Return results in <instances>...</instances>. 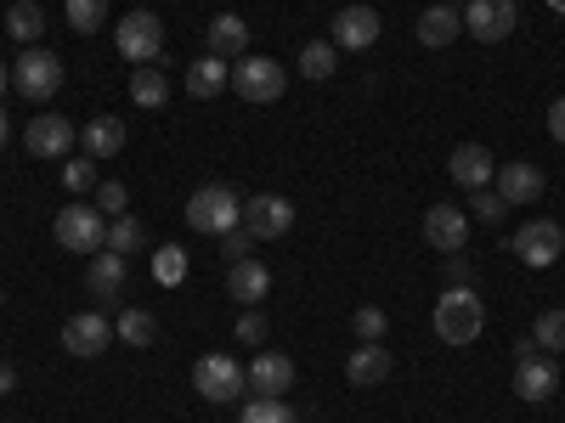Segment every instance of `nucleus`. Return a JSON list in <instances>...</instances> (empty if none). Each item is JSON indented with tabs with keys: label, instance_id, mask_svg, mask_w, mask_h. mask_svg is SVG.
Returning <instances> with one entry per match:
<instances>
[{
	"label": "nucleus",
	"instance_id": "obj_1",
	"mask_svg": "<svg viewBox=\"0 0 565 423\" xmlns=\"http://www.w3.org/2000/svg\"><path fill=\"white\" fill-rule=\"evenodd\" d=\"M186 226L204 231V238H226V231H238V226H244L238 193H232V186H221V181L199 186V193L186 198Z\"/></svg>",
	"mask_w": 565,
	"mask_h": 423
},
{
	"label": "nucleus",
	"instance_id": "obj_2",
	"mask_svg": "<svg viewBox=\"0 0 565 423\" xmlns=\"http://www.w3.org/2000/svg\"><path fill=\"white\" fill-rule=\"evenodd\" d=\"M481 327H487V311H481V300H476V289H447L441 300H436V339L441 345H476L481 339Z\"/></svg>",
	"mask_w": 565,
	"mask_h": 423
},
{
	"label": "nucleus",
	"instance_id": "obj_3",
	"mask_svg": "<svg viewBox=\"0 0 565 423\" xmlns=\"http://www.w3.org/2000/svg\"><path fill=\"white\" fill-rule=\"evenodd\" d=\"M52 231H57V243L68 254H103V243H108L103 209H90V204H63L57 220H52Z\"/></svg>",
	"mask_w": 565,
	"mask_h": 423
},
{
	"label": "nucleus",
	"instance_id": "obj_4",
	"mask_svg": "<svg viewBox=\"0 0 565 423\" xmlns=\"http://www.w3.org/2000/svg\"><path fill=\"white\" fill-rule=\"evenodd\" d=\"M57 85H63V57L57 52H40V45H29L23 63L12 68V90L29 102H52L57 97Z\"/></svg>",
	"mask_w": 565,
	"mask_h": 423
},
{
	"label": "nucleus",
	"instance_id": "obj_5",
	"mask_svg": "<svg viewBox=\"0 0 565 423\" xmlns=\"http://www.w3.org/2000/svg\"><path fill=\"white\" fill-rule=\"evenodd\" d=\"M114 45H119L136 68H153V63L164 57V23H159L153 12H130V18L119 23Z\"/></svg>",
	"mask_w": 565,
	"mask_h": 423
},
{
	"label": "nucleus",
	"instance_id": "obj_6",
	"mask_svg": "<svg viewBox=\"0 0 565 423\" xmlns=\"http://www.w3.org/2000/svg\"><path fill=\"white\" fill-rule=\"evenodd\" d=\"M509 249H514V260H521V265L548 271V265L565 254V231H559L554 220H526V226L509 238Z\"/></svg>",
	"mask_w": 565,
	"mask_h": 423
},
{
	"label": "nucleus",
	"instance_id": "obj_7",
	"mask_svg": "<svg viewBox=\"0 0 565 423\" xmlns=\"http://www.w3.org/2000/svg\"><path fill=\"white\" fill-rule=\"evenodd\" d=\"M244 384H249V372L232 361V356H199V367H193V390H199L204 401H215V406L238 401Z\"/></svg>",
	"mask_w": 565,
	"mask_h": 423
},
{
	"label": "nucleus",
	"instance_id": "obj_8",
	"mask_svg": "<svg viewBox=\"0 0 565 423\" xmlns=\"http://www.w3.org/2000/svg\"><path fill=\"white\" fill-rule=\"evenodd\" d=\"M554 390H559V367H554L532 339H526V345H521V356H514V395L537 406V401H548Z\"/></svg>",
	"mask_w": 565,
	"mask_h": 423
},
{
	"label": "nucleus",
	"instance_id": "obj_9",
	"mask_svg": "<svg viewBox=\"0 0 565 423\" xmlns=\"http://www.w3.org/2000/svg\"><path fill=\"white\" fill-rule=\"evenodd\" d=\"M514 23H521V0H469V7H463V29L476 34L481 45L509 40Z\"/></svg>",
	"mask_w": 565,
	"mask_h": 423
},
{
	"label": "nucleus",
	"instance_id": "obj_10",
	"mask_svg": "<svg viewBox=\"0 0 565 423\" xmlns=\"http://www.w3.org/2000/svg\"><path fill=\"white\" fill-rule=\"evenodd\" d=\"M469 226H476V220H469L463 204H430V209H424V243L441 249V254H463Z\"/></svg>",
	"mask_w": 565,
	"mask_h": 423
},
{
	"label": "nucleus",
	"instance_id": "obj_11",
	"mask_svg": "<svg viewBox=\"0 0 565 423\" xmlns=\"http://www.w3.org/2000/svg\"><path fill=\"white\" fill-rule=\"evenodd\" d=\"M108 345H114V322H108L103 311H79V316L63 322V350H68V356L90 361V356H103Z\"/></svg>",
	"mask_w": 565,
	"mask_h": 423
},
{
	"label": "nucleus",
	"instance_id": "obj_12",
	"mask_svg": "<svg viewBox=\"0 0 565 423\" xmlns=\"http://www.w3.org/2000/svg\"><path fill=\"white\" fill-rule=\"evenodd\" d=\"M232 90H238L244 102L266 108V102L282 97V68H277L271 57H244L238 68H232Z\"/></svg>",
	"mask_w": 565,
	"mask_h": 423
},
{
	"label": "nucleus",
	"instance_id": "obj_13",
	"mask_svg": "<svg viewBox=\"0 0 565 423\" xmlns=\"http://www.w3.org/2000/svg\"><path fill=\"white\" fill-rule=\"evenodd\" d=\"M289 226H295V204H289V198L260 193V198H249V204H244V231H249L255 243H266V238H282Z\"/></svg>",
	"mask_w": 565,
	"mask_h": 423
},
{
	"label": "nucleus",
	"instance_id": "obj_14",
	"mask_svg": "<svg viewBox=\"0 0 565 423\" xmlns=\"http://www.w3.org/2000/svg\"><path fill=\"white\" fill-rule=\"evenodd\" d=\"M447 175L463 186V193H487L498 164H492V153L481 148V141H463V148H452V159H447Z\"/></svg>",
	"mask_w": 565,
	"mask_h": 423
},
{
	"label": "nucleus",
	"instance_id": "obj_15",
	"mask_svg": "<svg viewBox=\"0 0 565 423\" xmlns=\"http://www.w3.org/2000/svg\"><path fill=\"white\" fill-rule=\"evenodd\" d=\"M23 148H29L34 159H63V153L74 148V124H68L63 113H40V119H29V130H23Z\"/></svg>",
	"mask_w": 565,
	"mask_h": 423
},
{
	"label": "nucleus",
	"instance_id": "obj_16",
	"mask_svg": "<svg viewBox=\"0 0 565 423\" xmlns=\"http://www.w3.org/2000/svg\"><path fill=\"white\" fill-rule=\"evenodd\" d=\"M226 294L238 300V305H260L266 294H271V265L266 260H232L226 265Z\"/></svg>",
	"mask_w": 565,
	"mask_h": 423
},
{
	"label": "nucleus",
	"instance_id": "obj_17",
	"mask_svg": "<svg viewBox=\"0 0 565 423\" xmlns=\"http://www.w3.org/2000/svg\"><path fill=\"white\" fill-rule=\"evenodd\" d=\"M249 390L255 395H289L295 390V361L282 356V350H260L249 361Z\"/></svg>",
	"mask_w": 565,
	"mask_h": 423
},
{
	"label": "nucleus",
	"instance_id": "obj_18",
	"mask_svg": "<svg viewBox=\"0 0 565 423\" xmlns=\"http://www.w3.org/2000/svg\"><path fill=\"white\" fill-rule=\"evenodd\" d=\"M373 40H380V12L373 7H345L334 18V45L340 52H367Z\"/></svg>",
	"mask_w": 565,
	"mask_h": 423
},
{
	"label": "nucleus",
	"instance_id": "obj_19",
	"mask_svg": "<svg viewBox=\"0 0 565 423\" xmlns=\"http://www.w3.org/2000/svg\"><path fill=\"white\" fill-rule=\"evenodd\" d=\"M492 181H498L492 193H498L503 204H537V198H543V170H537V164H503Z\"/></svg>",
	"mask_w": 565,
	"mask_h": 423
},
{
	"label": "nucleus",
	"instance_id": "obj_20",
	"mask_svg": "<svg viewBox=\"0 0 565 423\" xmlns=\"http://www.w3.org/2000/svg\"><path fill=\"white\" fill-rule=\"evenodd\" d=\"M244 52H249V23H244L238 12H221V18L210 23V57H221V63L238 57V63H244Z\"/></svg>",
	"mask_w": 565,
	"mask_h": 423
},
{
	"label": "nucleus",
	"instance_id": "obj_21",
	"mask_svg": "<svg viewBox=\"0 0 565 423\" xmlns=\"http://www.w3.org/2000/svg\"><path fill=\"white\" fill-rule=\"evenodd\" d=\"M458 34H463V12L458 7H424L418 12V45L441 52V45H452Z\"/></svg>",
	"mask_w": 565,
	"mask_h": 423
},
{
	"label": "nucleus",
	"instance_id": "obj_22",
	"mask_svg": "<svg viewBox=\"0 0 565 423\" xmlns=\"http://www.w3.org/2000/svg\"><path fill=\"white\" fill-rule=\"evenodd\" d=\"M345 379H351L356 390L385 384V379H391V350H385V345H362V350H351V361H345Z\"/></svg>",
	"mask_w": 565,
	"mask_h": 423
},
{
	"label": "nucleus",
	"instance_id": "obj_23",
	"mask_svg": "<svg viewBox=\"0 0 565 423\" xmlns=\"http://www.w3.org/2000/svg\"><path fill=\"white\" fill-rule=\"evenodd\" d=\"M85 289L97 294V300H119L125 294V254L103 249L97 260H90V271H85Z\"/></svg>",
	"mask_w": 565,
	"mask_h": 423
},
{
	"label": "nucleus",
	"instance_id": "obj_24",
	"mask_svg": "<svg viewBox=\"0 0 565 423\" xmlns=\"http://www.w3.org/2000/svg\"><path fill=\"white\" fill-rule=\"evenodd\" d=\"M79 141H85V153L90 159H114L119 148H125V119H114V113H97L85 130H79Z\"/></svg>",
	"mask_w": 565,
	"mask_h": 423
},
{
	"label": "nucleus",
	"instance_id": "obj_25",
	"mask_svg": "<svg viewBox=\"0 0 565 423\" xmlns=\"http://www.w3.org/2000/svg\"><path fill=\"white\" fill-rule=\"evenodd\" d=\"M232 85V68L221 63V57H199L193 68H186V90H193L199 102H210V97H221V90Z\"/></svg>",
	"mask_w": 565,
	"mask_h": 423
},
{
	"label": "nucleus",
	"instance_id": "obj_26",
	"mask_svg": "<svg viewBox=\"0 0 565 423\" xmlns=\"http://www.w3.org/2000/svg\"><path fill=\"white\" fill-rule=\"evenodd\" d=\"M334 68H340V45H334V40H311V45H300V74H306V79L328 85V79H334Z\"/></svg>",
	"mask_w": 565,
	"mask_h": 423
},
{
	"label": "nucleus",
	"instance_id": "obj_27",
	"mask_svg": "<svg viewBox=\"0 0 565 423\" xmlns=\"http://www.w3.org/2000/svg\"><path fill=\"white\" fill-rule=\"evenodd\" d=\"M7 34L23 40V45H34L45 34V12L34 7V0H12V7H7Z\"/></svg>",
	"mask_w": 565,
	"mask_h": 423
},
{
	"label": "nucleus",
	"instance_id": "obj_28",
	"mask_svg": "<svg viewBox=\"0 0 565 423\" xmlns=\"http://www.w3.org/2000/svg\"><path fill=\"white\" fill-rule=\"evenodd\" d=\"M164 97H170V79L159 68H136L130 74V102L136 108H164Z\"/></svg>",
	"mask_w": 565,
	"mask_h": 423
},
{
	"label": "nucleus",
	"instance_id": "obj_29",
	"mask_svg": "<svg viewBox=\"0 0 565 423\" xmlns=\"http://www.w3.org/2000/svg\"><path fill=\"white\" fill-rule=\"evenodd\" d=\"M114 334H119L125 345H136V350H141V345H153V334H159V322H153V311H141V305H130V311H125V316L114 322Z\"/></svg>",
	"mask_w": 565,
	"mask_h": 423
},
{
	"label": "nucleus",
	"instance_id": "obj_30",
	"mask_svg": "<svg viewBox=\"0 0 565 423\" xmlns=\"http://www.w3.org/2000/svg\"><path fill=\"white\" fill-rule=\"evenodd\" d=\"M532 345H537V350H554V356L565 350V311H559V305H548V311L532 322Z\"/></svg>",
	"mask_w": 565,
	"mask_h": 423
},
{
	"label": "nucleus",
	"instance_id": "obj_31",
	"mask_svg": "<svg viewBox=\"0 0 565 423\" xmlns=\"http://www.w3.org/2000/svg\"><path fill=\"white\" fill-rule=\"evenodd\" d=\"M68 29L74 34H97L103 29V18H108V0H68Z\"/></svg>",
	"mask_w": 565,
	"mask_h": 423
},
{
	"label": "nucleus",
	"instance_id": "obj_32",
	"mask_svg": "<svg viewBox=\"0 0 565 423\" xmlns=\"http://www.w3.org/2000/svg\"><path fill=\"white\" fill-rule=\"evenodd\" d=\"M238 423H295V412H289V401H282V395H255Z\"/></svg>",
	"mask_w": 565,
	"mask_h": 423
},
{
	"label": "nucleus",
	"instance_id": "obj_33",
	"mask_svg": "<svg viewBox=\"0 0 565 423\" xmlns=\"http://www.w3.org/2000/svg\"><path fill=\"white\" fill-rule=\"evenodd\" d=\"M351 327H356V339H362V345H380V339H385V327H391V316H385L380 305H356Z\"/></svg>",
	"mask_w": 565,
	"mask_h": 423
},
{
	"label": "nucleus",
	"instance_id": "obj_34",
	"mask_svg": "<svg viewBox=\"0 0 565 423\" xmlns=\"http://www.w3.org/2000/svg\"><path fill=\"white\" fill-rule=\"evenodd\" d=\"M108 249H114V254H136V249H141V226H136L130 215H114V220H108Z\"/></svg>",
	"mask_w": 565,
	"mask_h": 423
},
{
	"label": "nucleus",
	"instance_id": "obj_35",
	"mask_svg": "<svg viewBox=\"0 0 565 423\" xmlns=\"http://www.w3.org/2000/svg\"><path fill=\"white\" fill-rule=\"evenodd\" d=\"M503 215H509V204L492 193V186H487V193H476V198H469V220H481V226H503Z\"/></svg>",
	"mask_w": 565,
	"mask_h": 423
},
{
	"label": "nucleus",
	"instance_id": "obj_36",
	"mask_svg": "<svg viewBox=\"0 0 565 423\" xmlns=\"http://www.w3.org/2000/svg\"><path fill=\"white\" fill-rule=\"evenodd\" d=\"M63 186H68V193H90V186H97V164H90V159H68L63 164Z\"/></svg>",
	"mask_w": 565,
	"mask_h": 423
},
{
	"label": "nucleus",
	"instance_id": "obj_37",
	"mask_svg": "<svg viewBox=\"0 0 565 423\" xmlns=\"http://www.w3.org/2000/svg\"><path fill=\"white\" fill-rule=\"evenodd\" d=\"M125 204H130V193H125L119 181H103V186H97V209H103V215H125Z\"/></svg>",
	"mask_w": 565,
	"mask_h": 423
},
{
	"label": "nucleus",
	"instance_id": "obj_38",
	"mask_svg": "<svg viewBox=\"0 0 565 423\" xmlns=\"http://www.w3.org/2000/svg\"><path fill=\"white\" fill-rule=\"evenodd\" d=\"M249 249H255V238H249V231L238 226V231H226V238H221V260L232 265V260H249Z\"/></svg>",
	"mask_w": 565,
	"mask_h": 423
},
{
	"label": "nucleus",
	"instance_id": "obj_39",
	"mask_svg": "<svg viewBox=\"0 0 565 423\" xmlns=\"http://www.w3.org/2000/svg\"><path fill=\"white\" fill-rule=\"evenodd\" d=\"M441 282H447V289H476V265H469V260H447Z\"/></svg>",
	"mask_w": 565,
	"mask_h": 423
},
{
	"label": "nucleus",
	"instance_id": "obj_40",
	"mask_svg": "<svg viewBox=\"0 0 565 423\" xmlns=\"http://www.w3.org/2000/svg\"><path fill=\"white\" fill-rule=\"evenodd\" d=\"M238 339H244V345H266V316H260V311H244V316H238Z\"/></svg>",
	"mask_w": 565,
	"mask_h": 423
},
{
	"label": "nucleus",
	"instance_id": "obj_41",
	"mask_svg": "<svg viewBox=\"0 0 565 423\" xmlns=\"http://www.w3.org/2000/svg\"><path fill=\"white\" fill-rule=\"evenodd\" d=\"M181 249H159V260H153V271H159V282H181Z\"/></svg>",
	"mask_w": 565,
	"mask_h": 423
},
{
	"label": "nucleus",
	"instance_id": "obj_42",
	"mask_svg": "<svg viewBox=\"0 0 565 423\" xmlns=\"http://www.w3.org/2000/svg\"><path fill=\"white\" fill-rule=\"evenodd\" d=\"M548 135H554V141H565V97H554V102H548Z\"/></svg>",
	"mask_w": 565,
	"mask_h": 423
},
{
	"label": "nucleus",
	"instance_id": "obj_43",
	"mask_svg": "<svg viewBox=\"0 0 565 423\" xmlns=\"http://www.w3.org/2000/svg\"><path fill=\"white\" fill-rule=\"evenodd\" d=\"M12 390H18V367L0 361V395H12Z\"/></svg>",
	"mask_w": 565,
	"mask_h": 423
},
{
	"label": "nucleus",
	"instance_id": "obj_44",
	"mask_svg": "<svg viewBox=\"0 0 565 423\" xmlns=\"http://www.w3.org/2000/svg\"><path fill=\"white\" fill-rule=\"evenodd\" d=\"M7 141H12V119H7V113H0V148H7Z\"/></svg>",
	"mask_w": 565,
	"mask_h": 423
},
{
	"label": "nucleus",
	"instance_id": "obj_45",
	"mask_svg": "<svg viewBox=\"0 0 565 423\" xmlns=\"http://www.w3.org/2000/svg\"><path fill=\"white\" fill-rule=\"evenodd\" d=\"M7 90H12V74H7V63H0V97H7Z\"/></svg>",
	"mask_w": 565,
	"mask_h": 423
},
{
	"label": "nucleus",
	"instance_id": "obj_46",
	"mask_svg": "<svg viewBox=\"0 0 565 423\" xmlns=\"http://www.w3.org/2000/svg\"><path fill=\"white\" fill-rule=\"evenodd\" d=\"M543 7H548V12H559V18H565V0H543Z\"/></svg>",
	"mask_w": 565,
	"mask_h": 423
},
{
	"label": "nucleus",
	"instance_id": "obj_47",
	"mask_svg": "<svg viewBox=\"0 0 565 423\" xmlns=\"http://www.w3.org/2000/svg\"><path fill=\"white\" fill-rule=\"evenodd\" d=\"M0 305H7V294H0Z\"/></svg>",
	"mask_w": 565,
	"mask_h": 423
}]
</instances>
